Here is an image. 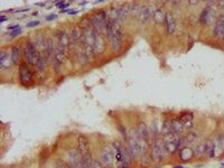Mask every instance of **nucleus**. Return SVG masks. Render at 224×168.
Here are the masks:
<instances>
[{
    "mask_svg": "<svg viewBox=\"0 0 224 168\" xmlns=\"http://www.w3.org/2000/svg\"><path fill=\"white\" fill-rule=\"evenodd\" d=\"M6 20H7V17H5V16H1V17H0V21H1V23L6 21Z\"/></svg>",
    "mask_w": 224,
    "mask_h": 168,
    "instance_id": "473e14b6",
    "label": "nucleus"
},
{
    "mask_svg": "<svg viewBox=\"0 0 224 168\" xmlns=\"http://www.w3.org/2000/svg\"><path fill=\"white\" fill-rule=\"evenodd\" d=\"M137 132L139 135L140 139H142L143 141H147L149 140V131H148L147 127L143 122H139L138 123V128H137Z\"/></svg>",
    "mask_w": 224,
    "mask_h": 168,
    "instance_id": "9d476101",
    "label": "nucleus"
},
{
    "mask_svg": "<svg viewBox=\"0 0 224 168\" xmlns=\"http://www.w3.org/2000/svg\"><path fill=\"white\" fill-rule=\"evenodd\" d=\"M106 49V43L101 33L95 31V42H94V52L96 54H102Z\"/></svg>",
    "mask_w": 224,
    "mask_h": 168,
    "instance_id": "0eeeda50",
    "label": "nucleus"
},
{
    "mask_svg": "<svg viewBox=\"0 0 224 168\" xmlns=\"http://www.w3.org/2000/svg\"><path fill=\"white\" fill-rule=\"evenodd\" d=\"M213 35L215 37H222L224 39V18L221 17L216 21V24L214 26V29H213Z\"/></svg>",
    "mask_w": 224,
    "mask_h": 168,
    "instance_id": "6e6552de",
    "label": "nucleus"
},
{
    "mask_svg": "<svg viewBox=\"0 0 224 168\" xmlns=\"http://www.w3.org/2000/svg\"><path fill=\"white\" fill-rule=\"evenodd\" d=\"M47 57L46 56H44V55H41L39 56V58L37 61V63H36V68L39 71V72H43V71H45V68H46V65H47Z\"/></svg>",
    "mask_w": 224,
    "mask_h": 168,
    "instance_id": "a211bd4d",
    "label": "nucleus"
},
{
    "mask_svg": "<svg viewBox=\"0 0 224 168\" xmlns=\"http://www.w3.org/2000/svg\"><path fill=\"white\" fill-rule=\"evenodd\" d=\"M77 151H78L81 158L88 155V154H91V152H90V147H88V139L85 138V137H83V136H81V137L78 138V141H77Z\"/></svg>",
    "mask_w": 224,
    "mask_h": 168,
    "instance_id": "39448f33",
    "label": "nucleus"
},
{
    "mask_svg": "<svg viewBox=\"0 0 224 168\" xmlns=\"http://www.w3.org/2000/svg\"><path fill=\"white\" fill-rule=\"evenodd\" d=\"M74 168H86L85 167V165L83 164V162H82V159L80 160V162H77L76 165H74Z\"/></svg>",
    "mask_w": 224,
    "mask_h": 168,
    "instance_id": "c85d7f7f",
    "label": "nucleus"
},
{
    "mask_svg": "<svg viewBox=\"0 0 224 168\" xmlns=\"http://www.w3.org/2000/svg\"><path fill=\"white\" fill-rule=\"evenodd\" d=\"M193 157H194V152L192 149H189L187 147H182L179 149V158L183 162H189Z\"/></svg>",
    "mask_w": 224,
    "mask_h": 168,
    "instance_id": "9b49d317",
    "label": "nucleus"
},
{
    "mask_svg": "<svg viewBox=\"0 0 224 168\" xmlns=\"http://www.w3.org/2000/svg\"><path fill=\"white\" fill-rule=\"evenodd\" d=\"M214 16V10H213L212 7H207L205 8L203 12L200 14V23L202 24H208L210 23V19Z\"/></svg>",
    "mask_w": 224,
    "mask_h": 168,
    "instance_id": "1a4fd4ad",
    "label": "nucleus"
},
{
    "mask_svg": "<svg viewBox=\"0 0 224 168\" xmlns=\"http://www.w3.org/2000/svg\"><path fill=\"white\" fill-rule=\"evenodd\" d=\"M153 19H155V21L157 23V24H161V23H164L166 19V14L164 12V10L161 9V8H157L156 10H155V14H153Z\"/></svg>",
    "mask_w": 224,
    "mask_h": 168,
    "instance_id": "f3484780",
    "label": "nucleus"
},
{
    "mask_svg": "<svg viewBox=\"0 0 224 168\" xmlns=\"http://www.w3.org/2000/svg\"><path fill=\"white\" fill-rule=\"evenodd\" d=\"M155 8L153 6H143L141 7V11H140V20L142 23H148L153 18V14H155Z\"/></svg>",
    "mask_w": 224,
    "mask_h": 168,
    "instance_id": "20e7f679",
    "label": "nucleus"
},
{
    "mask_svg": "<svg viewBox=\"0 0 224 168\" xmlns=\"http://www.w3.org/2000/svg\"><path fill=\"white\" fill-rule=\"evenodd\" d=\"M55 5H56V7H58L61 10H63L64 8H66V7L70 6V2H65V1H59V2H56Z\"/></svg>",
    "mask_w": 224,
    "mask_h": 168,
    "instance_id": "5701e85b",
    "label": "nucleus"
},
{
    "mask_svg": "<svg viewBox=\"0 0 224 168\" xmlns=\"http://www.w3.org/2000/svg\"><path fill=\"white\" fill-rule=\"evenodd\" d=\"M19 28H20V27H19V25H12V26H9V27H8V29L11 30V31H12V30L19 29Z\"/></svg>",
    "mask_w": 224,
    "mask_h": 168,
    "instance_id": "7c9ffc66",
    "label": "nucleus"
},
{
    "mask_svg": "<svg viewBox=\"0 0 224 168\" xmlns=\"http://www.w3.org/2000/svg\"><path fill=\"white\" fill-rule=\"evenodd\" d=\"M91 168H102V165H101L100 160H93Z\"/></svg>",
    "mask_w": 224,
    "mask_h": 168,
    "instance_id": "a878e982",
    "label": "nucleus"
},
{
    "mask_svg": "<svg viewBox=\"0 0 224 168\" xmlns=\"http://www.w3.org/2000/svg\"><path fill=\"white\" fill-rule=\"evenodd\" d=\"M19 34H21V29H20V28H19V29H16V30H12L9 35L12 37H15V36H17V35H19Z\"/></svg>",
    "mask_w": 224,
    "mask_h": 168,
    "instance_id": "bb28decb",
    "label": "nucleus"
},
{
    "mask_svg": "<svg viewBox=\"0 0 224 168\" xmlns=\"http://www.w3.org/2000/svg\"><path fill=\"white\" fill-rule=\"evenodd\" d=\"M56 168H66V165L62 160H57L56 162Z\"/></svg>",
    "mask_w": 224,
    "mask_h": 168,
    "instance_id": "cd10ccee",
    "label": "nucleus"
},
{
    "mask_svg": "<svg viewBox=\"0 0 224 168\" xmlns=\"http://www.w3.org/2000/svg\"><path fill=\"white\" fill-rule=\"evenodd\" d=\"M19 80L25 86H27L33 80V74L27 63H21L19 65Z\"/></svg>",
    "mask_w": 224,
    "mask_h": 168,
    "instance_id": "7ed1b4c3",
    "label": "nucleus"
},
{
    "mask_svg": "<svg viewBox=\"0 0 224 168\" xmlns=\"http://www.w3.org/2000/svg\"><path fill=\"white\" fill-rule=\"evenodd\" d=\"M66 168H74V166L72 164H66Z\"/></svg>",
    "mask_w": 224,
    "mask_h": 168,
    "instance_id": "72a5a7b5",
    "label": "nucleus"
},
{
    "mask_svg": "<svg viewBox=\"0 0 224 168\" xmlns=\"http://www.w3.org/2000/svg\"><path fill=\"white\" fill-rule=\"evenodd\" d=\"M100 162L103 164L104 166H108V167H111L112 162H113V155H112L111 149L109 148H106L101 151L100 154Z\"/></svg>",
    "mask_w": 224,
    "mask_h": 168,
    "instance_id": "423d86ee",
    "label": "nucleus"
},
{
    "mask_svg": "<svg viewBox=\"0 0 224 168\" xmlns=\"http://www.w3.org/2000/svg\"><path fill=\"white\" fill-rule=\"evenodd\" d=\"M30 10V8H25V9H20V10H18L17 12H25V11H28Z\"/></svg>",
    "mask_w": 224,
    "mask_h": 168,
    "instance_id": "2f4dec72",
    "label": "nucleus"
},
{
    "mask_svg": "<svg viewBox=\"0 0 224 168\" xmlns=\"http://www.w3.org/2000/svg\"><path fill=\"white\" fill-rule=\"evenodd\" d=\"M11 60L14 64H18L20 60V49L18 46H12L11 48Z\"/></svg>",
    "mask_w": 224,
    "mask_h": 168,
    "instance_id": "aec40b11",
    "label": "nucleus"
},
{
    "mask_svg": "<svg viewBox=\"0 0 224 168\" xmlns=\"http://www.w3.org/2000/svg\"><path fill=\"white\" fill-rule=\"evenodd\" d=\"M184 139H185V142H189V144H192V142H194L195 140L197 139V135H196L195 132L190 131V132H188V135L186 136V138H184Z\"/></svg>",
    "mask_w": 224,
    "mask_h": 168,
    "instance_id": "412c9836",
    "label": "nucleus"
},
{
    "mask_svg": "<svg viewBox=\"0 0 224 168\" xmlns=\"http://www.w3.org/2000/svg\"><path fill=\"white\" fill-rule=\"evenodd\" d=\"M57 18V15L56 14H51V15H48L47 17H46V20H54V19Z\"/></svg>",
    "mask_w": 224,
    "mask_h": 168,
    "instance_id": "c756f323",
    "label": "nucleus"
},
{
    "mask_svg": "<svg viewBox=\"0 0 224 168\" xmlns=\"http://www.w3.org/2000/svg\"><path fill=\"white\" fill-rule=\"evenodd\" d=\"M58 43H59V45L62 46V47H67L68 45H70V41H71V37L68 36L65 31H63V30H61L58 33Z\"/></svg>",
    "mask_w": 224,
    "mask_h": 168,
    "instance_id": "2eb2a0df",
    "label": "nucleus"
},
{
    "mask_svg": "<svg viewBox=\"0 0 224 168\" xmlns=\"http://www.w3.org/2000/svg\"><path fill=\"white\" fill-rule=\"evenodd\" d=\"M24 53H25V60H26V63L29 64V65H36L37 61L39 58V52L37 47L35 46L34 42H28L26 43V46H25L24 49Z\"/></svg>",
    "mask_w": 224,
    "mask_h": 168,
    "instance_id": "f257e3e1",
    "label": "nucleus"
},
{
    "mask_svg": "<svg viewBox=\"0 0 224 168\" xmlns=\"http://www.w3.org/2000/svg\"><path fill=\"white\" fill-rule=\"evenodd\" d=\"M165 24H166V30L168 34H173L175 29H176V24H175V20L174 17L171 16L170 14H166V19H165Z\"/></svg>",
    "mask_w": 224,
    "mask_h": 168,
    "instance_id": "ddd939ff",
    "label": "nucleus"
},
{
    "mask_svg": "<svg viewBox=\"0 0 224 168\" xmlns=\"http://www.w3.org/2000/svg\"><path fill=\"white\" fill-rule=\"evenodd\" d=\"M174 168H186V167H183V166H174Z\"/></svg>",
    "mask_w": 224,
    "mask_h": 168,
    "instance_id": "f704fd0d",
    "label": "nucleus"
},
{
    "mask_svg": "<svg viewBox=\"0 0 224 168\" xmlns=\"http://www.w3.org/2000/svg\"><path fill=\"white\" fill-rule=\"evenodd\" d=\"M41 24V21L39 20H35V21H30L28 24L26 25L28 28H31V27H36V26H38V25Z\"/></svg>",
    "mask_w": 224,
    "mask_h": 168,
    "instance_id": "393cba45",
    "label": "nucleus"
},
{
    "mask_svg": "<svg viewBox=\"0 0 224 168\" xmlns=\"http://www.w3.org/2000/svg\"><path fill=\"white\" fill-rule=\"evenodd\" d=\"M197 151H196V155L197 156H202L203 154H206V141L205 142H203V144H200L198 147H197Z\"/></svg>",
    "mask_w": 224,
    "mask_h": 168,
    "instance_id": "4be33fe9",
    "label": "nucleus"
},
{
    "mask_svg": "<svg viewBox=\"0 0 224 168\" xmlns=\"http://www.w3.org/2000/svg\"><path fill=\"white\" fill-rule=\"evenodd\" d=\"M153 168H161L160 166H156V167H153Z\"/></svg>",
    "mask_w": 224,
    "mask_h": 168,
    "instance_id": "c9c22d12",
    "label": "nucleus"
},
{
    "mask_svg": "<svg viewBox=\"0 0 224 168\" xmlns=\"http://www.w3.org/2000/svg\"><path fill=\"white\" fill-rule=\"evenodd\" d=\"M170 133H173L171 132V121L169 120L164 121V123L161 125V135L164 137H166V136H168Z\"/></svg>",
    "mask_w": 224,
    "mask_h": 168,
    "instance_id": "6ab92c4d",
    "label": "nucleus"
},
{
    "mask_svg": "<svg viewBox=\"0 0 224 168\" xmlns=\"http://www.w3.org/2000/svg\"><path fill=\"white\" fill-rule=\"evenodd\" d=\"M11 57H9V55L6 54L5 51H1V53H0V66L2 68H6V67H9L11 65Z\"/></svg>",
    "mask_w": 224,
    "mask_h": 168,
    "instance_id": "4468645a",
    "label": "nucleus"
},
{
    "mask_svg": "<svg viewBox=\"0 0 224 168\" xmlns=\"http://www.w3.org/2000/svg\"><path fill=\"white\" fill-rule=\"evenodd\" d=\"M70 37H71V41L74 43V44H78V43L81 42V39H83V33H82V30H81V28H80L78 26H75V27L72 29Z\"/></svg>",
    "mask_w": 224,
    "mask_h": 168,
    "instance_id": "f8f14e48",
    "label": "nucleus"
},
{
    "mask_svg": "<svg viewBox=\"0 0 224 168\" xmlns=\"http://www.w3.org/2000/svg\"><path fill=\"white\" fill-rule=\"evenodd\" d=\"M184 130V125L182 123V121L179 119H174L171 120V132L178 135Z\"/></svg>",
    "mask_w": 224,
    "mask_h": 168,
    "instance_id": "dca6fc26",
    "label": "nucleus"
},
{
    "mask_svg": "<svg viewBox=\"0 0 224 168\" xmlns=\"http://www.w3.org/2000/svg\"><path fill=\"white\" fill-rule=\"evenodd\" d=\"M117 128H118V130L120 131V133L122 135V137H123V139L126 140V141H127V139H128V135H127V132H126V129H124V128H123L122 126H118Z\"/></svg>",
    "mask_w": 224,
    "mask_h": 168,
    "instance_id": "b1692460",
    "label": "nucleus"
},
{
    "mask_svg": "<svg viewBox=\"0 0 224 168\" xmlns=\"http://www.w3.org/2000/svg\"><path fill=\"white\" fill-rule=\"evenodd\" d=\"M164 142L160 141V139L153 138V146H151V158H153L155 162H159L163 158V154H164Z\"/></svg>",
    "mask_w": 224,
    "mask_h": 168,
    "instance_id": "f03ea898",
    "label": "nucleus"
}]
</instances>
